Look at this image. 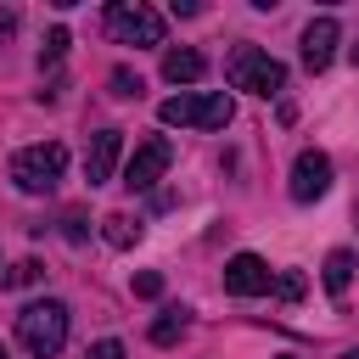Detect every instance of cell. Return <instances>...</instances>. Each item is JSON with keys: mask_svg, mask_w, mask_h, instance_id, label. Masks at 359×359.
Segmentation results:
<instances>
[{"mask_svg": "<svg viewBox=\"0 0 359 359\" xmlns=\"http://www.w3.org/2000/svg\"><path fill=\"white\" fill-rule=\"evenodd\" d=\"M17 342H22L34 359L62 353V342H67V303H56V297L28 303V309L17 314Z\"/></svg>", "mask_w": 359, "mask_h": 359, "instance_id": "cell-1", "label": "cell"}, {"mask_svg": "<svg viewBox=\"0 0 359 359\" xmlns=\"http://www.w3.org/2000/svg\"><path fill=\"white\" fill-rule=\"evenodd\" d=\"M230 95L224 90H191V95H168L157 107L163 123H180V129H224L230 123Z\"/></svg>", "mask_w": 359, "mask_h": 359, "instance_id": "cell-2", "label": "cell"}, {"mask_svg": "<svg viewBox=\"0 0 359 359\" xmlns=\"http://www.w3.org/2000/svg\"><path fill=\"white\" fill-rule=\"evenodd\" d=\"M224 73H230L236 90H252V95H275V90H286V67H280L269 50H258V45H236L230 62H224Z\"/></svg>", "mask_w": 359, "mask_h": 359, "instance_id": "cell-3", "label": "cell"}, {"mask_svg": "<svg viewBox=\"0 0 359 359\" xmlns=\"http://www.w3.org/2000/svg\"><path fill=\"white\" fill-rule=\"evenodd\" d=\"M62 168H67V151L56 146V140H39V146H22L17 157H11V180H17V191H56V180H62Z\"/></svg>", "mask_w": 359, "mask_h": 359, "instance_id": "cell-4", "label": "cell"}, {"mask_svg": "<svg viewBox=\"0 0 359 359\" xmlns=\"http://www.w3.org/2000/svg\"><path fill=\"white\" fill-rule=\"evenodd\" d=\"M107 34L118 39V45H163V17L151 11V6H140V0H118V6H107Z\"/></svg>", "mask_w": 359, "mask_h": 359, "instance_id": "cell-5", "label": "cell"}, {"mask_svg": "<svg viewBox=\"0 0 359 359\" xmlns=\"http://www.w3.org/2000/svg\"><path fill=\"white\" fill-rule=\"evenodd\" d=\"M168 163H174V146H168L163 135H151V140H140V146L129 151V163H123V185H129V191H151V185L163 180Z\"/></svg>", "mask_w": 359, "mask_h": 359, "instance_id": "cell-6", "label": "cell"}, {"mask_svg": "<svg viewBox=\"0 0 359 359\" xmlns=\"http://www.w3.org/2000/svg\"><path fill=\"white\" fill-rule=\"evenodd\" d=\"M275 286V275H269V264L258 258V252H236L230 264H224V292L230 297H264Z\"/></svg>", "mask_w": 359, "mask_h": 359, "instance_id": "cell-7", "label": "cell"}, {"mask_svg": "<svg viewBox=\"0 0 359 359\" xmlns=\"http://www.w3.org/2000/svg\"><path fill=\"white\" fill-rule=\"evenodd\" d=\"M331 191V157L325 151H297V163H292V202H314V196H325Z\"/></svg>", "mask_w": 359, "mask_h": 359, "instance_id": "cell-8", "label": "cell"}, {"mask_svg": "<svg viewBox=\"0 0 359 359\" xmlns=\"http://www.w3.org/2000/svg\"><path fill=\"white\" fill-rule=\"evenodd\" d=\"M337 17H314L309 28H303V67L309 73H320V67H331V56H337Z\"/></svg>", "mask_w": 359, "mask_h": 359, "instance_id": "cell-9", "label": "cell"}, {"mask_svg": "<svg viewBox=\"0 0 359 359\" xmlns=\"http://www.w3.org/2000/svg\"><path fill=\"white\" fill-rule=\"evenodd\" d=\"M118 146H123V135H118V129H101V135H90V151H84V180H90V185H107V180H112Z\"/></svg>", "mask_w": 359, "mask_h": 359, "instance_id": "cell-10", "label": "cell"}, {"mask_svg": "<svg viewBox=\"0 0 359 359\" xmlns=\"http://www.w3.org/2000/svg\"><path fill=\"white\" fill-rule=\"evenodd\" d=\"M208 73V62H202V50H191V45H174L168 56H163V79L168 84H196Z\"/></svg>", "mask_w": 359, "mask_h": 359, "instance_id": "cell-11", "label": "cell"}, {"mask_svg": "<svg viewBox=\"0 0 359 359\" xmlns=\"http://www.w3.org/2000/svg\"><path fill=\"white\" fill-rule=\"evenodd\" d=\"M353 264H359V258H353L348 247L325 252V275H320V280H325V292H331V297H342V292H348V280H353Z\"/></svg>", "mask_w": 359, "mask_h": 359, "instance_id": "cell-12", "label": "cell"}, {"mask_svg": "<svg viewBox=\"0 0 359 359\" xmlns=\"http://www.w3.org/2000/svg\"><path fill=\"white\" fill-rule=\"evenodd\" d=\"M101 236H107L112 247H135V241H140V224H135L129 213H107V219H101Z\"/></svg>", "mask_w": 359, "mask_h": 359, "instance_id": "cell-13", "label": "cell"}, {"mask_svg": "<svg viewBox=\"0 0 359 359\" xmlns=\"http://www.w3.org/2000/svg\"><path fill=\"white\" fill-rule=\"evenodd\" d=\"M180 331H185V309H163V314L151 320V342H157V348L180 342Z\"/></svg>", "mask_w": 359, "mask_h": 359, "instance_id": "cell-14", "label": "cell"}, {"mask_svg": "<svg viewBox=\"0 0 359 359\" xmlns=\"http://www.w3.org/2000/svg\"><path fill=\"white\" fill-rule=\"evenodd\" d=\"M62 50H67V28H50V34H45V50H39V62H56Z\"/></svg>", "mask_w": 359, "mask_h": 359, "instance_id": "cell-15", "label": "cell"}, {"mask_svg": "<svg viewBox=\"0 0 359 359\" xmlns=\"http://www.w3.org/2000/svg\"><path fill=\"white\" fill-rule=\"evenodd\" d=\"M112 95H140V73L118 67V73H112Z\"/></svg>", "mask_w": 359, "mask_h": 359, "instance_id": "cell-16", "label": "cell"}, {"mask_svg": "<svg viewBox=\"0 0 359 359\" xmlns=\"http://www.w3.org/2000/svg\"><path fill=\"white\" fill-rule=\"evenodd\" d=\"M28 280H39V264H34V258H22V264H11V275H6V286H28Z\"/></svg>", "mask_w": 359, "mask_h": 359, "instance_id": "cell-17", "label": "cell"}, {"mask_svg": "<svg viewBox=\"0 0 359 359\" xmlns=\"http://www.w3.org/2000/svg\"><path fill=\"white\" fill-rule=\"evenodd\" d=\"M84 359H123V342H118V337H101V342H90Z\"/></svg>", "mask_w": 359, "mask_h": 359, "instance_id": "cell-18", "label": "cell"}, {"mask_svg": "<svg viewBox=\"0 0 359 359\" xmlns=\"http://www.w3.org/2000/svg\"><path fill=\"white\" fill-rule=\"evenodd\" d=\"M135 292H140V297H157V292H163V275H151V269L135 275Z\"/></svg>", "mask_w": 359, "mask_h": 359, "instance_id": "cell-19", "label": "cell"}, {"mask_svg": "<svg viewBox=\"0 0 359 359\" xmlns=\"http://www.w3.org/2000/svg\"><path fill=\"white\" fill-rule=\"evenodd\" d=\"M280 297H303V275H297V269L280 275Z\"/></svg>", "mask_w": 359, "mask_h": 359, "instance_id": "cell-20", "label": "cell"}, {"mask_svg": "<svg viewBox=\"0 0 359 359\" xmlns=\"http://www.w3.org/2000/svg\"><path fill=\"white\" fill-rule=\"evenodd\" d=\"M11 34H17V11H6V6H0V45H6Z\"/></svg>", "mask_w": 359, "mask_h": 359, "instance_id": "cell-21", "label": "cell"}, {"mask_svg": "<svg viewBox=\"0 0 359 359\" xmlns=\"http://www.w3.org/2000/svg\"><path fill=\"white\" fill-rule=\"evenodd\" d=\"M342 359H359V348H353V353H342Z\"/></svg>", "mask_w": 359, "mask_h": 359, "instance_id": "cell-22", "label": "cell"}, {"mask_svg": "<svg viewBox=\"0 0 359 359\" xmlns=\"http://www.w3.org/2000/svg\"><path fill=\"white\" fill-rule=\"evenodd\" d=\"M353 62H359V45H353Z\"/></svg>", "mask_w": 359, "mask_h": 359, "instance_id": "cell-23", "label": "cell"}, {"mask_svg": "<svg viewBox=\"0 0 359 359\" xmlns=\"http://www.w3.org/2000/svg\"><path fill=\"white\" fill-rule=\"evenodd\" d=\"M280 359H292V353H280Z\"/></svg>", "mask_w": 359, "mask_h": 359, "instance_id": "cell-24", "label": "cell"}, {"mask_svg": "<svg viewBox=\"0 0 359 359\" xmlns=\"http://www.w3.org/2000/svg\"><path fill=\"white\" fill-rule=\"evenodd\" d=\"M0 359H6V348H0Z\"/></svg>", "mask_w": 359, "mask_h": 359, "instance_id": "cell-25", "label": "cell"}]
</instances>
